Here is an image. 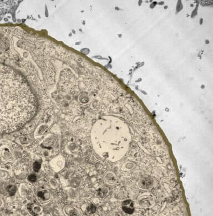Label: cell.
<instances>
[{"instance_id": "cell-1", "label": "cell", "mask_w": 213, "mask_h": 216, "mask_svg": "<svg viewBox=\"0 0 213 216\" xmlns=\"http://www.w3.org/2000/svg\"><path fill=\"white\" fill-rule=\"evenodd\" d=\"M31 108V92L27 81L15 70L0 64V135L24 126Z\"/></svg>"}, {"instance_id": "cell-2", "label": "cell", "mask_w": 213, "mask_h": 216, "mask_svg": "<svg viewBox=\"0 0 213 216\" xmlns=\"http://www.w3.org/2000/svg\"><path fill=\"white\" fill-rule=\"evenodd\" d=\"M8 192H9L10 195H14V193L16 192V187H14L13 186H10L9 188H8Z\"/></svg>"}, {"instance_id": "cell-3", "label": "cell", "mask_w": 213, "mask_h": 216, "mask_svg": "<svg viewBox=\"0 0 213 216\" xmlns=\"http://www.w3.org/2000/svg\"><path fill=\"white\" fill-rule=\"evenodd\" d=\"M40 163L38 162H36L33 164V169L35 172H38L40 168Z\"/></svg>"}, {"instance_id": "cell-4", "label": "cell", "mask_w": 213, "mask_h": 216, "mask_svg": "<svg viewBox=\"0 0 213 216\" xmlns=\"http://www.w3.org/2000/svg\"><path fill=\"white\" fill-rule=\"evenodd\" d=\"M36 179H37L36 176L33 174L30 175V176H28V180L30 181H31V182H35L36 181Z\"/></svg>"}, {"instance_id": "cell-5", "label": "cell", "mask_w": 213, "mask_h": 216, "mask_svg": "<svg viewBox=\"0 0 213 216\" xmlns=\"http://www.w3.org/2000/svg\"><path fill=\"white\" fill-rule=\"evenodd\" d=\"M95 209H96L95 207L94 206L92 205L88 208V212L90 213H93L95 211Z\"/></svg>"}]
</instances>
